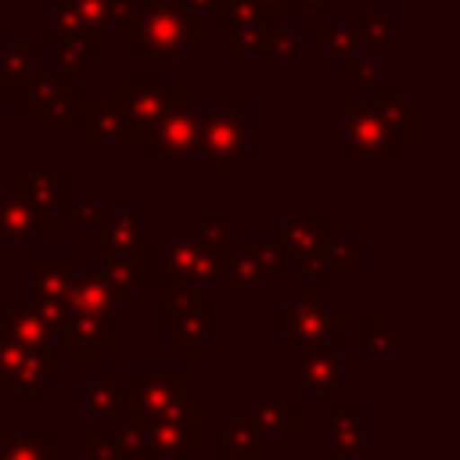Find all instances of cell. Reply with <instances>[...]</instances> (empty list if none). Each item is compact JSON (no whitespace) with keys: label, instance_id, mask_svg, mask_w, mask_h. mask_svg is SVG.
Returning <instances> with one entry per match:
<instances>
[{"label":"cell","instance_id":"d4e9b609","mask_svg":"<svg viewBox=\"0 0 460 460\" xmlns=\"http://www.w3.org/2000/svg\"><path fill=\"white\" fill-rule=\"evenodd\" d=\"M331 237V226L327 223H295V226H280L277 234V244L284 248V255H302L309 248H320L323 241Z\"/></svg>","mask_w":460,"mask_h":460},{"label":"cell","instance_id":"5b68a950","mask_svg":"<svg viewBox=\"0 0 460 460\" xmlns=\"http://www.w3.org/2000/svg\"><path fill=\"white\" fill-rule=\"evenodd\" d=\"M198 406L194 402H176L169 413H162L158 420H151V435H155V453L162 460H183L187 453L198 449Z\"/></svg>","mask_w":460,"mask_h":460},{"label":"cell","instance_id":"ee69618b","mask_svg":"<svg viewBox=\"0 0 460 460\" xmlns=\"http://www.w3.org/2000/svg\"><path fill=\"white\" fill-rule=\"evenodd\" d=\"M230 223H201V237H198V244H205V248H212V252H226L230 248Z\"/></svg>","mask_w":460,"mask_h":460},{"label":"cell","instance_id":"74e56055","mask_svg":"<svg viewBox=\"0 0 460 460\" xmlns=\"http://www.w3.org/2000/svg\"><path fill=\"white\" fill-rule=\"evenodd\" d=\"M298 259V270L309 277V284L313 288H331V270H327V255H323V244L320 248H309V252H302V255H295Z\"/></svg>","mask_w":460,"mask_h":460},{"label":"cell","instance_id":"f546056e","mask_svg":"<svg viewBox=\"0 0 460 460\" xmlns=\"http://www.w3.org/2000/svg\"><path fill=\"white\" fill-rule=\"evenodd\" d=\"M68 331H79V334H86V338L108 341V338L119 334L115 309H104V313H72V316H68Z\"/></svg>","mask_w":460,"mask_h":460},{"label":"cell","instance_id":"11a10c76","mask_svg":"<svg viewBox=\"0 0 460 460\" xmlns=\"http://www.w3.org/2000/svg\"><path fill=\"white\" fill-rule=\"evenodd\" d=\"M0 104H4V93H0Z\"/></svg>","mask_w":460,"mask_h":460},{"label":"cell","instance_id":"f5cc1de1","mask_svg":"<svg viewBox=\"0 0 460 460\" xmlns=\"http://www.w3.org/2000/svg\"><path fill=\"white\" fill-rule=\"evenodd\" d=\"M331 460H359V456H345V453H331Z\"/></svg>","mask_w":460,"mask_h":460},{"label":"cell","instance_id":"f35d334b","mask_svg":"<svg viewBox=\"0 0 460 460\" xmlns=\"http://www.w3.org/2000/svg\"><path fill=\"white\" fill-rule=\"evenodd\" d=\"M83 456L86 460H129L126 449L115 442V435H86L83 438Z\"/></svg>","mask_w":460,"mask_h":460},{"label":"cell","instance_id":"ffe728a7","mask_svg":"<svg viewBox=\"0 0 460 460\" xmlns=\"http://www.w3.org/2000/svg\"><path fill=\"white\" fill-rule=\"evenodd\" d=\"M68 284H72V270H68L65 255H40V259L32 262V288H36V298L65 302Z\"/></svg>","mask_w":460,"mask_h":460},{"label":"cell","instance_id":"cb8c5ba5","mask_svg":"<svg viewBox=\"0 0 460 460\" xmlns=\"http://www.w3.org/2000/svg\"><path fill=\"white\" fill-rule=\"evenodd\" d=\"M377 122L385 126V133H388L392 144L410 140V126H413L410 97L406 93H381L377 97Z\"/></svg>","mask_w":460,"mask_h":460},{"label":"cell","instance_id":"6da1fadb","mask_svg":"<svg viewBox=\"0 0 460 460\" xmlns=\"http://www.w3.org/2000/svg\"><path fill=\"white\" fill-rule=\"evenodd\" d=\"M194 36L190 7L183 0H151L133 29V58H169L180 54Z\"/></svg>","mask_w":460,"mask_h":460},{"label":"cell","instance_id":"ba28073f","mask_svg":"<svg viewBox=\"0 0 460 460\" xmlns=\"http://www.w3.org/2000/svg\"><path fill=\"white\" fill-rule=\"evenodd\" d=\"M162 97H165V79L162 75H137L129 83V90L119 93V111L122 119L147 140L155 119H158V108H162Z\"/></svg>","mask_w":460,"mask_h":460},{"label":"cell","instance_id":"8fae6325","mask_svg":"<svg viewBox=\"0 0 460 460\" xmlns=\"http://www.w3.org/2000/svg\"><path fill=\"white\" fill-rule=\"evenodd\" d=\"M345 147L356 158H388L395 151V144L388 140V133L377 122V115L363 111V108H352L345 115Z\"/></svg>","mask_w":460,"mask_h":460},{"label":"cell","instance_id":"d6986e66","mask_svg":"<svg viewBox=\"0 0 460 460\" xmlns=\"http://www.w3.org/2000/svg\"><path fill=\"white\" fill-rule=\"evenodd\" d=\"M32 58H36L32 43H14V47H7V54H4V72H0V79H4L0 93H4V90L18 93V104H22L25 111H29V83H32Z\"/></svg>","mask_w":460,"mask_h":460},{"label":"cell","instance_id":"e575fe53","mask_svg":"<svg viewBox=\"0 0 460 460\" xmlns=\"http://www.w3.org/2000/svg\"><path fill=\"white\" fill-rule=\"evenodd\" d=\"M244 255H248L262 273H273V270L284 262V248L277 244V237H248Z\"/></svg>","mask_w":460,"mask_h":460},{"label":"cell","instance_id":"7c38bea8","mask_svg":"<svg viewBox=\"0 0 460 460\" xmlns=\"http://www.w3.org/2000/svg\"><path fill=\"white\" fill-rule=\"evenodd\" d=\"M144 248H151L147 244V230H144V223L129 208H119L115 219L101 230V241H97V252H101L104 262L108 259H122V255H133V252H144Z\"/></svg>","mask_w":460,"mask_h":460},{"label":"cell","instance_id":"4316f807","mask_svg":"<svg viewBox=\"0 0 460 460\" xmlns=\"http://www.w3.org/2000/svg\"><path fill=\"white\" fill-rule=\"evenodd\" d=\"M115 442L126 449V456H151L155 453V435H151V420L144 417H129L119 424Z\"/></svg>","mask_w":460,"mask_h":460},{"label":"cell","instance_id":"4dcf8cb0","mask_svg":"<svg viewBox=\"0 0 460 460\" xmlns=\"http://www.w3.org/2000/svg\"><path fill=\"white\" fill-rule=\"evenodd\" d=\"M359 334H363V352H370V356L395 352V323L392 320H363Z\"/></svg>","mask_w":460,"mask_h":460},{"label":"cell","instance_id":"60d3db41","mask_svg":"<svg viewBox=\"0 0 460 460\" xmlns=\"http://www.w3.org/2000/svg\"><path fill=\"white\" fill-rule=\"evenodd\" d=\"M359 40H374V43H388L392 40V11H367L363 25L356 29Z\"/></svg>","mask_w":460,"mask_h":460},{"label":"cell","instance_id":"9c48e42d","mask_svg":"<svg viewBox=\"0 0 460 460\" xmlns=\"http://www.w3.org/2000/svg\"><path fill=\"white\" fill-rule=\"evenodd\" d=\"M18 194L25 198L36 223H50L54 212L68 205V176L65 172H22Z\"/></svg>","mask_w":460,"mask_h":460},{"label":"cell","instance_id":"4fadbf2b","mask_svg":"<svg viewBox=\"0 0 460 460\" xmlns=\"http://www.w3.org/2000/svg\"><path fill=\"white\" fill-rule=\"evenodd\" d=\"M327 420H331L327 453L359 456L363 453V413H359V406L356 402H327Z\"/></svg>","mask_w":460,"mask_h":460},{"label":"cell","instance_id":"b9f144b4","mask_svg":"<svg viewBox=\"0 0 460 460\" xmlns=\"http://www.w3.org/2000/svg\"><path fill=\"white\" fill-rule=\"evenodd\" d=\"M25 349H29V345H18L14 338L0 334V377H4V381H14V374H18L22 359H25Z\"/></svg>","mask_w":460,"mask_h":460},{"label":"cell","instance_id":"44dd1931","mask_svg":"<svg viewBox=\"0 0 460 460\" xmlns=\"http://www.w3.org/2000/svg\"><path fill=\"white\" fill-rule=\"evenodd\" d=\"M248 424L262 435H280V438H291L298 431V410L295 402H280V399H266V402H255L252 413H248Z\"/></svg>","mask_w":460,"mask_h":460},{"label":"cell","instance_id":"277c9868","mask_svg":"<svg viewBox=\"0 0 460 460\" xmlns=\"http://www.w3.org/2000/svg\"><path fill=\"white\" fill-rule=\"evenodd\" d=\"M244 133H248V111H198V155L216 162V172L226 176L230 165L244 155Z\"/></svg>","mask_w":460,"mask_h":460},{"label":"cell","instance_id":"db71d44e","mask_svg":"<svg viewBox=\"0 0 460 460\" xmlns=\"http://www.w3.org/2000/svg\"><path fill=\"white\" fill-rule=\"evenodd\" d=\"M129 460H144V456H129Z\"/></svg>","mask_w":460,"mask_h":460},{"label":"cell","instance_id":"836d02e7","mask_svg":"<svg viewBox=\"0 0 460 460\" xmlns=\"http://www.w3.org/2000/svg\"><path fill=\"white\" fill-rule=\"evenodd\" d=\"M83 111H86V108H83V97H79L75 90H65V93L50 104V111L40 115L36 122H40V126H54V122H58V126H79Z\"/></svg>","mask_w":460,"mask_h":460},{"label":"cell","instance_id":"8992f818","mask_svg":"<svg viewBox=\"0 0 460 460\" xmlns=\"http://www.w3.org/2000/svg\"><path fill=\"white\" fill-rule=\"evenodd\" d=\"M133 388V410L144 420H158L162 413H169L180 399H183V374L180 370H165V374H147V370H133L129 381Z\"/></svg>","mask_w":460,"mask_h":460},{"label":"cell","instance_id":"52a82bcc","mask_svg":"<svg viewBox=\"0 0 460 460\" xmlns=\"http://www.w3.org/2000/svg\"><path fill=\"white\" fill-rule=\"evenodd\" d=\"M341 377H345V363L331 352V345L298 349V374H295V385L305 388L313 402H331V392L341 385Z\"/></svg>","mask_w":460,"mask_h":460},{"label":"cell","instance_id":"ab89813d","mask_svg":"<svg viewBox=\"0 0 460 460\" xmlns=\"http://www.w3.org/2000/svg\"><path fill=\"white\" fill-rule=\"evenodd\" d=\"M226 273H230V284L234 288H262V280H266V273L248 255H234L230 266H226Z\"/></svg>","mask_w":460,"mask_h":460},{"label":"cell","instance_id":"bcb514c9","mask_svg":"<svg viewBox=\"0 0 460 460\" xmlns=\"http://www.w3.org/2000/svg\"><path fill=\"white\" fill-rule=\"evenodd\" d=\"M65 349L72 352V356H97L101 352V341L97 338H86V334H79V331H65Z\"/></svg>","mask_w":460,"mask_h":460},{"label":"cell","instance_id":"2e32d148","mask_svg":"<svg viewBox=\"0 0 460 460\" xmlns=\"http://www.w3.org/2000/svg\"><path fill=\"white\" fill-rule=\"evenodd\" d=\"M65 305H68V313H104V309H115V305H111V298H108L104 273H101V270L72 273V284H68Z\"/></svg>","mask_w":460,"mask_h":460},{"label":"cell","instance_id":"c3c4849f","mask_svg":"<svg viewBox=\"0 0 460 460\" xmlns=\"http://www.w3.org/2000/svg\"><path fill=\"white\" fill-rule=\"evenodd\" d=\"M68 208V223H97L101 208L97 205H65Z\"/></svg>","mask_w":460,"mask_h":460},{"label":"cell","instance_id":"816d5d0a","mask_svg":"<svg viewBox=\"0 0 460 460\" xmlns=\"http://www.w3.org/2000/svg\"><path fill=\"white\" fill-rule=\"evenodd\" d=\"M190 4H194V7H212L216 0H190Z\"/></svg>","mask_w":460,"mask_h":460},{"label":"cell","instance_id":"603a6c76","mask_svg":"<svg viewBox=\"0 0 460 460\" xmlns=\"http://www.w3.org/2000/svg\"><path fill=\"white\" fill-rule=\"evenodd\" d=\"M36 219L25 205L22 194H4L0 198V237L7 241H32L36 237Z\"/></svg>","mask_w":460,"mask_h":460},{"label":"cell","instance_id":"83f0119b","mask_svg":"<svg viewBox=\"0 0 460 460\" xmlns=\"http://www.w3.org/2000/svg\"><path fill=\"white\" fill-rule=\"evenodd\" d=\"M50 438H29V435H7L0 442V460H50Z\"/></svg>","mask_w":460,"mask_h":460},{"label":"cell","instance_id":"f6af8a7d","mask_svg":"<svg viewBox=\"0 0 460 460\" xmlns=\"http://www.w3.org/2000/svg\"><path fill=\"white\" fill-rule=\"evenodd\" d=\"M349 75L359 83L363 93H377V65H374V61H356V58H349Z\"/></svg>","mask_w":460,"mask_h":460},{"label":"cell","instance_id":"5bb4252c","mask_svg":"<svg viewBox=\"0 0 460 460\" xmlns=\"http://www.w3.org/2000/svg\"><path fill=\"white\" fill-rule=\"evenodd\" d=\"M0 316H4V334H7V338H14L18 345H29V349H50V345H54V338H50L47 323L36 316V309H32V305L7 302V305L0 309Z\"/></svg>","mask_w":460,"mask_h":460},{"label":"cell","instance_id":"681fc988","mask_svg":"<svg viewBox=\"0 0 460 460\" xmlns=\"http://www.w3.org/2000/svg\"><path fill=\"white\" fill-rule=\"evenodd\" d=\"M259 7H262V11H266V7H270V11H284V7H298V0H259Z\"/></svg>","mask_w":460,"mask_h":460},{"label":"cell","instance_id":"1f68e13d","mask_svg":"<svg viewBox=\"0 0 460 460\" xmlns=\"http://www.w3.org/2000/svg\"><path fill=\"white\" fill-rule=\"evenodd\" d=\"M212 449L216 453H259L262 449V435L248 424V420H237L234 428H230V435H219L216 442H212Z\"/></svg>","mask_w":460,"mask_h":460},{"label":"cell","instance_id":"f1b7e54d","mask_svg":"<svg viewBox=\"0 0 460 460\" xmlns=\"http://www.w3.org/2000/svg\"><path fill=\"white\" fill-rule=\"evenodd\" d=\"M313 40L323 43L331 58H345V61L356 58L359 47H363L359 32H352V29H334V25H320V29H313Z\"/></svg>","mask_w":460,"mask_h":460},{"label":"cell","instance_id":"d590c367","mask_svg":"<svg viewBox=\"0 0 460 460\" xmlns=\"http://www.w3.org/2000/svg\"><path fill=\"white\" fill-rule=\"evenodd\" d=\"M32 309H36V316L47 323V331H50V338L58 341V338H65V331H68V305L65 302H54V298H32L29 302Z\"/></svg>","mask_w":460,"mask_h":460},{"label":"cell","instance_id":"e0dca14e","mask_svg":"<svg viewBox=\"0 0 460 460\" xmlns=\"http://www.w3.org/2000/svg\"><path fill=\"white\" fill-rule=\"evenodd\" d=\"M212 323H216V305H212V302H198V305H190L183 316H176V320L165 327V334L176 338L187 356H194V352L201 349V341L208 338Z\"/></svg>","mask_w":460,"mask_h":460},{"label":"cell","instance_id":"7a4b0ae2","mask_svg":"<svg viewBox=\"0 0 460 460\" xmlns=\"http://www.w3.org/2000/svg\"><path fill=\"white\" fill-rule=\"evenodd\" d=\"M277 331H280V338L295 341L298 349H313V345H331L334 338H345L349 323L334 320L327 313V305H320L313 298L309 288H298L295 298L277 309Z\"/></svg>","mask_w":460,"mask_h":460},{"label":"cell","instance_id":"30bf717a","mask_svg":"<svg viewBox=\"0 0 460 460\" xmlns=\"http://www.w3.org/2000/svg\"><path fill=\"white\" fill-rule=\"evenodd\" d=\"M101 273H104L111 305H129V302L137 298V291H144L147 280H151L147 248H144V252H133V255H122V259H108V262L101 266Z\"/></svg>","mask_w":460,"mask_h":460},{"label":"cell","instance_id":"7dc6e473","mask_svg":"<svg viewBox=\"0 0 460 460\" xmlns=\"http://www.w3.org/2000/svg\"><path fill=\"white\" fill-rule=\"evenodd\" d=\"M104 14L115 25H133V0H104Z\"/></svg>","mask_w":460,"mask_h":460},{"label":"cell","instance_id":"7402d4cb","mask_svg":"<svg viewBox=\"0 0 460 460\" xmlns=\"http://www.w3.org/2000/svg\"><path fill=\"white\" fill-rule=\"evenodd\" d=\"M47 381H50V349H25V359H22L18 374H14L18 402L29 406Z\"/></svg>","mask_w":460,"mask_h":460},{"label":"cell","instance_id":"484cf974","mask_svg":"<svg viewBox=\"0 0 460 460\" xmlns=\"http://www.w3.org/2000/svg\"><path fill=\"white\" fill-rule=\"evenodd\" d=\"M331 273H359L363 270V241L359 237H327L323 241Z\"/></svg>","mask_w":460,"mask_h":460},{"label":"cell","instance_id":"8d00e7d4","mask_svg":"<svg viewBox=\"0 0 460 460\" xmlns=\"http://www.w3.org/2000/svg\"><path fill=\"white\" fill-rule=\"evenodd\" d=\"M266 47V25L252 22V25H237L234 29V40H230V54L234 58H252Z\"/></svg>","mask_w":460,"mask_h":460},{"label":"cell","instance_id":"ac0fdd59","mask_svg":"<svg viewBox=\"0 0 460 460\" xmlns=\"http://www.w3.org/2000/svg\"><path fill=\"white\" fill-rule=\"evenodd\" d=\"M79 129L90 144H108V140H144L126 119L119 108H90L83 111L79 119Z\"/></svg>","mask_w":460,"mask_h":460},{"label":"cell","instance_id":"d6a6232c","mask_svg":"<svg viewBox=\"0 0 460 460\" xmlns=\"http://www.w3.org/2000/svg\"><path fill=\"white\" fill-rule=\"evenodd\" d=\"M212 11H216V22L219 25H234V29L237 25H252V22L262 18L259 0H216Z\"/></svg>","mask_w":460,"mask_h":460},{"label":"cell","instance_id":"9a60e30c","mask_svg":"<svg viewBox=\"0 0 460 460\" xmlns=\"http://www.w3.org/2000/svg\"><path fill=\"white\" fill-rule=\"evenodd\" d=\"M129 402H133V388L122 385V381L115 377V370H101V374H97V385L83 395V410H86L90 417H97V420H111L115 410H119V406H129Z\"/></svg>","mask_w":460,"mask_h":460},{"label":"cell","instance_id":"f907efd6","mask_svg":"<svg viewBox=\"0 0 460 460\" xmlns=\"http://www.w3.org/2000/svg\"><path fill=\"white\" fill-rule=\"evenodd\" d=\"M298 4H309V7H320V11L327 7V0H298Z\"/></svg>","mask_w":460,"mask_h":460},{"label":"cell","instance_id":"7bdbcfd3","mask_svg":"<svg viewBox=\"0 0 460 460\" xmlns=\"http://www.w3.org/2000/svg\"><path fill=\"white\" fill-rule=\"evenodd\" d=\"M270 58L284 61L288 54H295V29H266V47H262Z\"/></svg>","mask_w":460,"mask_h":460},{"label":"cell","instance_id":"3957f363","mask_svg":"<svg viewBox=\"0 0 460 460\" xmlns=\"http://www.w3.org/2000/svg\"><path fill=\"white\" fill-rule=\"evenodd\" d=\"M147 155L151 158H190V155H198V111L187 108L183 93L165 90L158 119L147 133Z\"/></svg>","mask_w":460,"mask_h":460}]
</instances>
